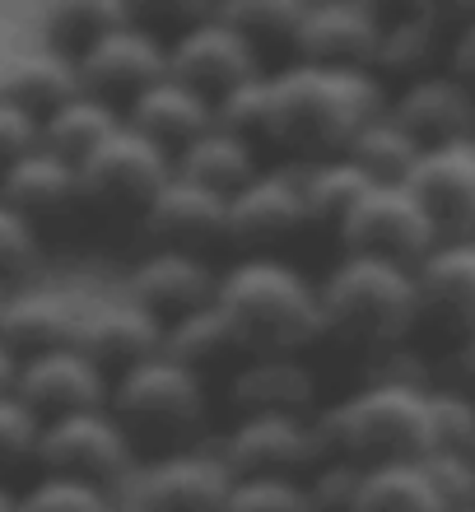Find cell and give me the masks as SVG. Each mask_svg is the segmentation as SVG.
Masks as SVG:
<instances>
[{"label": "cell", "mask_w": 475, "mask_h": 512, "mask_svg": "<svg viewBox=\"0 0 475 512\" xmlns=\"http://www.w3.org/2000/svg\"><path fill=\"white\" fill-rule=\"evenodd\" d=\"M387 112V89L373 70H326L289 61L271 70V122L266 145L285 149L294 163L345 154L359 126Z\"/></svg>", "instance_id": "6da1fadb"}, {"label": "cell", "mask_w": 475, "mask_h": 512, "mask_svg": "<svg viewBox=\"0 0 475 512\" xmlns=\"http://www.w3.org/2000/svg\"><path fill=\"white\" fill-rule=\"evenodd\" d=\"M219 312L252 354H303L322 340L317 284L280 256H238L219 270Z\"/></svg>", "instance_id": "7a4b0ae2"}, {"label": "cell", "mask_w": 475, "mask_h": 512, "mask_svg": "<svg viewBox=\"0 0 475 512\" xmlns=\"http://www.w3.org/2000/svg\"><path fill=\"white\" fill-rule=\"evenodd\" d=\"M322 294V336L340 350L387 359L420 331V303H415V270L368 261V256H340L331 275L317 280Z\"/></svg>", "instance_id": "3957f363"}, {"label": "cell", "mask_w": 475, "mask_h": 512, "mask_svg": "<svg viewBox=\"0 0 475 512\" xmlns=\"http://www.w3.org/2000/svg\"><path fill=\"white\" fill-rule=\"evenodd\" d=\"M317 419L326 447L345 461H359L364 471L429 457V387L420 382L373 378Z\"/></svg>", "instance_id": "277c9868"}, {"label": "cell", "mask_w": 475, "mask_h": 512, "mask_svg": "<svg viewBox=\"0 0 475 512\" xmlns=\"http://www.w3.org/2000/svg\"><path fill=\"white\" fill-rule=\"evenodd\" d=\"M108 410L136 443V452H150V457L191 452L210 424V387L191 368L159 354L150 364L112 378Z\"/></svg>", "instance_id": "5b68a950"}, {"label": "cell", "mask_w": 475, "mask_h": 512, "mask_svg": "<svg viewBox=\"0 0 475 512\" xmlns=\"http://www.w3.org/2000/svg\"><path fill=\"white\" fill-rule=\"evenodd\" d=\"M140 452L126 438V429L112 419V410H84V415L47 419L38 443V471L66 475L98 489H126L140 471Z\"/></svg>", "instance_id": "8992f818"}, {"label": "cell", "mask_w": 475, "mask_h": 512, "mask_svg": "<svg viewBox=\"0 0 475 512\" xmlns=\"http://www.w3.org/2000/svg\"><path fill=\"white\" fill-rule=\"evenodd\" d=\"M168 182H173V154L131 131L126 122L80 163V196L89 210H103V215L145 219V210Z\"/></svg>", "instance_id": "52a82bcc"}, {"label": "cell", "mask_w": 475, "mask_h": 512, "mask_svg": "<svg viewBox=\"0 0 475 512\" xmlns=\"http://www.w3.org/2000/svg\"><path fill=\"white\" fill-rule=\"evenodd\" d=\"M238 480L243 475H280L308 480L331 457L317 415H247L233 419L215 447Z\"/></svg>", "instance_id": "ba28073f"}, {"label": "cell", "mask_w": 475, "mask_h": 512, "mask_svg": "<svg viewBox=\"0 0 475 512\" xmlns=\"http://www.w3.org/2000/svg\"><path fill=\"white\" fill-rule=\"evenodd\" d=\"M336 238L340 256H368V261H387V266L406 270H415L443 243L420 201L410 196V187H373L336 229Z\"/></svg>", "instance_id": "9c48e42d"}, {"label": "cell", "mask_w": 475, "mask_h": 512, "mask_svg": "<svg viewBox=\"0 0 475 512\" xmlns=\"http://www.w3.org/2000/svg\"><path fill=\"white\" fill-rule=\"evenodd\" d=\"M168 75L219 103L238 84L266 75V66L252 52V42L224 19V10H205L177 33H168Z\"/></svg>", "instance_id": "30bf717a"}, {"label": "cell", "mask_w": 475, "mask_h": 512, "mask_svg": "<svg viewBox=\"0 0 475 512\" xmlns=\"http://www.w3.org/2000/svg\"><path fill=\"white\" fill-rule=\"evenodd\" d=\"M80 66L84 94L103 98L117 112H126L145 89H154L159 80H168V38L159 28H150L140 14H131L126 24H117L112 33L75 56Z\"/></svg>", "instance_id": "8fae6325"}, {"label": "cell", "mask_w": 475, "mask_h": 512, "mask_svg": "<svg viewBox=\"0 0 475 512\" xmlns=\"http://www.w3.org/2000/svg\"><path fill=\"white\" fill-rule=\"evenodd\" d=\"M233 471L215 447H191L168 457H145L131 485L122 489L131 512H224Z\"/></svg>", "instance_id": "7c38bea8"}, {"label": "cell", "mask_w": 475, "mask_h": 512, "mask_svg": "<svg viewBox=\"0 0 475 512\" xmlns=\"http://www.w3.org/2000/svg\"><path fill=\"white\" fill-rule=\"evenodd\" d=\"M313 229L303 201L299 163L261 168L238 196H229V247L243 256H271L280 243Z\"/></svg>", "instance_id": "4fadbf2b"}, {"label": "cell", "mask_w": 475, "mask_h": 512, "mask_svg": "<svg viewBox=\"0 0 475 512\" xmlns=\"http://www.w3.org/2000/svg\"><path fill=\"white\" fill-rule=\"evenodd\" d=\"M122 294L131 298V303H140V308L150 312L154 322L168 331L173 322L210 308V303L219 298V266L210 261V256L150 247V252L131 266Z\"/></svg>", "instance_id": "5bb4252c"}, {"label": "cell", "mask_w": 475, "mask_h": 512, "mask_svg": "<svg viewBox=\"0 0 475 512\" xmlns=\"http://www.w3.org/2000/svg\"><path fill=\"white\" fill-rule=\"evenodd\" d=\"M420 331H434L443 345L475 336V238L438 243L415 266Z\"/></svg>", "instance_id": "9a60e30c"}, {"label": "cell", "mask_w": 475, "mask_h": 512, "mask_svg": "<svg viewBox=\"0 0 475 512\" xmlns=\"http://www.w3.org/2000/svg\"><path fill=\"white\" fill-rule=\"evenodd\" d=\"M19 401L47 424V419L84 415V410H108L112 378L89 359L84 350L66 345V350L33 354L19 364Z\"/></svg>", "instance_id": "2e32d148"}, {"label": "cell", "mask_w": 475, "mask_h": 512, "mask_svg": "<svg viewBox=\"0 0 475 512\" xmlns=\"http://www.w3.org/2000/svg\"><path fill=\"white\" fill-rule=\"evenodd\" d=\"M406 187L443 243L475 238V140L424 149Z\"/></svg>", "instance_id": "e0dca14e"}, {"label": "cell", "mask_w": 475, "mask_h": 512, "mask_svg": "<svg viewBox=\"0 0 475 512\" xmlns=\"http://www.w3.org/2000/svg\"><path fill=\"white\" fill-rule=\"evenodd\" d=\"M382 42V10L368 0H308L299 61L326 70H373Z\"/></svg>", "instance_id": "ac0fdd59"}, {"label": "cell", "mask_w": 475, "mask_h": 512, "mask_svg": "<svg viewBox=\"0 0 475 512\" xmlns=\"http://www.w3.org/2000/svg\"><path fill=\"white\" fill-rule=\"evenodd\" d=\"M224 401L233 419L247 415H322L317 410V373L303 354H252L229 373Z\"/></svg>", "instance_id": "d6986e66"}, {"label": "cell", "mask_w": 475, "mask_h": 512, "mask_svg": "<svg viewBox=\"0 0 475 512\" xmlns=\"http://www.w3.org/2000/svg\"><path fill=\"white\" fill-rule=\"evenodd\" d=\"M145 233L154 247L168 252H191L210 256L215 247H229V201L215 191L196 187L187 177H177L154 196V205L145 210Z\"/></svg>", "instance_id": "ffe728a7"}, {"label": "cell", "mask_w": 475, "mask_h": 512, "mask_svg": "<svg viewBox=\"0 0 475 512\" xmlns=\"http://www.w3.org/2000/svg\"><path fill=\"white\" fill-rule=\"evenodd\" d=\"M75 350L89 354L108 378H122V373L163 354V326L126 294L103 298V303H89V312H84Z\"/></svg>", "instance_id": "44dd1931"}, {"label": "cell", "mask_w": 475, "mask_h": 512, "mask_svg": "<svg viewBox=\"0 0 475 512\" xmlns=\"http://www.w3.org/2000/svg\"><path fill=\"white\" fill-rule=\"evenodd\" d=\"M84 312H89V303L66 294V289L19 284V289H10L5 308H0V340H5V345L19 354V364H24L33 354L75 345Z\"/></svg>", "instance_id": "7402d4cb"}, {"label": "cell", "mask_w": 475, "mask_h": 512, "mask_svg": "<svg viewBox=\"0 0 475 512\" xmlns=\"http://www.w3.org/2000/svg\"><path fill=\"white\" fill-rule=\"evenodd\" d=\"M387 112L420 140V149L475 140V94L462 80H452L448 70H434V75L401 84L387 98Z\"/></svg>", "instance_id": "603a6c76"}, {"label": "cell", "mask_w": 475, "mask_h": 512, "mask_svg": "<svg viewBox=\"0 0 475 512\" xmlns=\"http://www.w3.org/2000/svg\"><path fill=\"white\" fill-rule=\"evenodd\" d=\"M122 117H126L131 131H140L145 140H154V145L168 149V154L177 159L196 135H205L210 126H215V103L168 75V80H159L154 89H145Z\"/></svg>", "instance_id": "cb8c5ba5"}, {"label": "cell", "mask_w": 475, "mask_h": 512, "mask_svg": "<svg viewBox=\"0 0 475 512\" xmlns=\"http://www.w3.org/2000/svg\"><path fill=\"white\" fill-rule=\"evenodd\" d=\"M0 201L19 210L28 224H38V219H56L84 205L80 196V168L66 159H56L52 149H33L24 154L19 163H10L5 173H0Z\"/></svg>", "instance_id": "d4e9b609"}, {"label": "cell", "mask_w": 475, "mask_h": 512, "mask_svg": "<svg viewBox=\"0 0 475 512\" xmlns=\"http://www.w3.org/2000/svg\"><path fill=\"white\" fill-rule=\"evenodd\" d=\"M75 94H84L80 84V66L75 56L56 52V47H28V52H14L5 66H0V98L19 103L33 117H52L61 103H70Z\"/></svg>", "instance_id": "484cf974"}, {"label": "cell", "mask_w": 475, "mask_h": 512, "mask_svg": "<svg viewBox=\"0 0 475 512\" xmlns=\"http://www.w3.org/2000/svg\"><path fill=\"white\" fill-rule=\"evenodd\" d=\"M448 42L452 33L443 28L434 10H406V14H382V42H378V61L373 75H396L401 84L434 75L448 61Z\"/></svg>", "instance_id": "4316f807"}, {"label": "cell", "mask_w": 475, "mask_h": 512, "mask_svg": "<svg viewBox=\"0 0 475 512\" xmlns=\"http://www.w3.org/2000/svg\"><path fill=\"white\" fill-rule=\"evenodd\" d=\"M173 173L229 201V196H238V191H243L247 182L261 173V163H257V145H252V140L224 131V126L215 122L210 131L196 135V140L177 154Z\"/></svg>", "instance_id": "83f0119b"}, {"label": "cell", "mask_w": 475, "mask_h": 512, "mask_svg": "<svg viewBox=\"0 0 475 512\" xmlns=\"http://www.w3.org/2000/svg\"><path fill=\"white\" fill-rule=\"evenodd\" d=\"M163 354L177 359L182 368H191L196 378H210V373H233V368L247 359L243 340L233 336L229 317L219 312V303L191 312L182 322H173L163 331Z\"/></svg>", "instance_id": "f1b7e54d"}, {"label": "cell", "mask_w": 475, "mask_h": 512, "mask_svg": "<svg viewBox=\"0 0 475 512\" xmlns=\"http://www.w3.org/2000/svg\"><path fill=\"white\" fill-rule=\"evenodd\" d=\"M420 140L396 122L392 112L373 117L368 126H359L350 145H345V159L359 168V173L373 182V187H406L415 163H420Z\"/></svg>", "instance_id": "f546056e"}, {"label": "cell", "mask_w": 475, "mask_h": 512, "mask_svg": "<svg viewBox=\"0 0 475 512\" xmlns=\"http://www.w3.org/2000/svg\"><path fill=\"white\" fill-rule=\"evenodd\" d=\"M252 52L261 56V66L280 56V66L299 61V33L308 19V0H238V5H219Z\"/></svg>", "instance_id": "4dcf8cb0"}, {"label": "cell", "mask_w": 475, "mask_h": 512, "mask_svg": "<svg viewBox=\"0 0 475 512\" xmlns=\"http://www.w3.org/2000/svg\"><path fill=\"white\" fill-rule=\"evenodd\" d=\"M122 112L103 103L94 94H75L70 103L52 112V117H42V149H52L56 159H66L80 168L89 154H94L112 131H122Z\"/></svg>", "instance_id": "1f68e13d"}, {"label": "cell", "mask_w": 475, "mask_h": 512, "mask_svg": "<svg viewBox=\"0 0 475 512\" xmlns=\"http://www.w3.org/2000/svg\"><path fill=\"white\" fill-rule=\"evenodd\" d=\"M299 182H303V201H308V219L313 224H331V229H340L354 215V205L373 191V182L345 154L299 163Z\"/></svg>", "instance_id": "d6a6232c"}, {"label": "cell", "mask_w": 475, "mask_h": 512, "mask_svg": "<svg viewBox=\"0 0 475 512\" xmlns=\"http://www.w3.org/2000/svg\"><path fill=\"white\" fill-rule=\"evenodd\" d=\"M136 10H126L122 0H56L42 10V47H56L66 56L89 52L103 33L126 24Z\"/></svg>", "instance_id": "836d02e7"}, {"label": "cell", "mask_w": 475, "mask_h": 512, "mask_svg": "<svg viewBox=\"0 0 475 512\" xmlns=\"http://www.w3.org/2000/svg\"><path fill=\"white\" fill-rule=\"evenodd\" d=\"M350 512H448V508L438 499L424 461H406V466H373L364 475Z\"/></svg>", "instance_id": "e575fe53"}, {"label": "cell", "mask_w": 475, "mask_h": 512, "mask_svg": "<svg viewBox=\"0 0 475 512\" xmlns=\"http://www.w3.org/2000/svg\"><path fill=\"white\" fill-rule=\"evenodd\" d=\"M224 512H317L308 480H280V475H233Z\"/></svg>", "instance_id": "d590c367"}, {"label": "cell", "mask_w": 475, "mask_h": 512, "mask_svg": "<svg viewBox=\"0 0 475 512\" xmlns=\"http://www.w3.org/2000/svg\"><path fill=\"white\" fill-rule=\"evenodd\" d=\"M475 452V401L452 387H429V457Z\"/></svg>", "instance_id": "8d00e7d4"}, {"label": "cell", "mask_w": 475, "mask_h": 512, "mask_svg": "<svg viewBox=\"0 0 475 512\" xmlns=\"http://www.w3.org/2000/svg\"><path fill=\"white\" fill-rule=\"evenodd\" d=\"M19 512H117L108 489L66 480V475H38L28 489H19Z\"/></svg>", "instance_id": "74e56055"}, {"label": "cell", "mask_w": 475, "mask_h": 512, "mask_svg": "<svg viewBox=\"0 0 475 512\" xmlns=\"http://www.w3.org/2000/svg\"><path fill=\"white\" fill-rule=\"evenodd\" d=\"M215 122L224 126V131L252 140V145H266V122H271V70L219 98Z\"/></svg>", "instance_id": "f35d334b"}, {"label": "cell", "mask_w": 475, "mask_h": 512, "mask_svg": "<svg viewBox=\"0 0 475 512\" xmlns=\"http://www.w3.org/2000/svg\"><path fill=\"white\" fill-rule=\"evenodd\" d=\"M38 443H42V419L19 401V391L0 396V475L19 471V466H38Z\"/></svg>", "instance_id": "ab89813d"}, {"label": "cell", "mask_w": 475, "mask_h": 512, "mask_svg": "<svg viewBox=\"0 0 475 512\" xmlns=\"http://www.w3.org/2000/svg\"><path fill=\"white\" fill-rule=\"evenodd\" d=\"M38 252V224H28L19 210L0 201V284L19 289V280L38 266Z\"/></svg>", "instance_id": "60d3db41"}, {"label": "cell", "mask_w": 475, "mask_h": 512, "mask_svg": "<svg viewBox=\"0 0 475 512\" xmlns=\"http://www.w3.org/2000/svg\"><path fill=\"white\" fill-rule=\"evenodd\" d=\"M364 466L359 461H345V457H331L308 475V494H313L317 512H350L354 499H359V485H364Z\"/></svg>", "instance_id": "b9f144b4"}, {"label": "cell", "mask_w": 475, "mask_h": 512, "mask_svg": "<svg viewBox=\"0 0 475 512\" xmlns=\"http://www.w3.org/2000/svg\"><path fill=\"white\" fill-rule=\"evenodd\" d=\"M424 471L448 512L475 508V452H434V457H424Z\"/></svg>", "instance_id": "7bdbcfd3"}, {"label": "cell", "mask_w": 475, "mask_h": 512, "mask_svg": "<svg viewBox=\"0 0 475 512\" xmlns=\"http://www.w3.org/2000/svg\"><path fill=\"white\" fill-rule=\"evenodd\" d=\"M38 145H42L38 117L24 112L19 103H10V98H0V173H5L10 163H19L24 154H33Z\"/></svg>", "instance_id": "ee69618b"}, {"label": "cell", "mask_w": 475, "mask_h": 512, "mask_svg": "<svg viewBox=\"0 0 475 512\" xmlns=\"http://www.w3.org/2000/svg\"><path fill=\"white\" fill-rule=\"evenodd\" d=\"M443 70H448L452 80H462L466 89L475 94V14L466 19V24L452 28V42H448V61H443Z\"/></svg>", "instance_id": "f6af8a7d"}, {"label": "cell", "mask_w": 475, "mask_h": 512, "mask_svg": "<svg viewBox=\"0 0 475 512\" xmlns=\"http://www.w3.org/2000/svg\"><path fill=\"white\" fill-rule=\"evenodd\" d=\"M438 387H452V391H462V396H471L475 401V336L448 345V359H443V378H438Z\"/></svg>", "instance_id": "bcb514c9"}, {"label": "cell", "mask_w": 475, "mask_h": 512, "mask_svg": "<svg viewBox=\"0 0 475 512\" xmlns=\"http://www.w3.org/2000/svg\"><path fill=\"white\" fill-rule=\"evenodd\" d=\"M14 387H19V354L0 340V396H10Z\"/></svg>", "instance_id": "7dc6e473"}, {"label": "cell", "mask_w": 475, "mask_h": 512, "mask_svg": "<svg viewBox=\"0 0 475 512\" xmlns=\"http://www.w3.org/2000/svg\"><path fill=\"white\" fill-rule=\"evenodd\" d=\"M0 512H19V494L10 485H0Z\"/></svg>", "instance_id": "c3c4849f"}, {"label": "cell", "mask_w": 475, "mask_h": 512, "mask_svg": "<svg viewBox=\"0 0 475 512\" xmlns=\"http://www.w3.org/2000/svg\"><path fill=\"white\" fill-rule=\"evenodd\" d=\"M5 298H10V284H0V308H5Z\"/></svg>", "instance_id": "681fc988"}, {"label": "cell", "mask_w": 475, "mask_h": 512, "mask_svg": "<svg viewBox=\"0 0 475 512\" xmlns=\"http://www.w3.org/2000/svg\"><path fill=\"white\" fill-rule=\"evenodd\" d=\"M457 512H475V508H457Z\"/></svg>", "instance_id": "f907efd6"}]
</instances>
